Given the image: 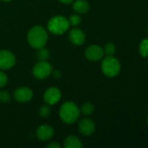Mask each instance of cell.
<instances>
[{"instance_id":"cell-1","label":"cell","mask_w":148,"mask_h":148,"mask_svg":"<svg viewBox=\"0 0 148 148\" xmlns=\"http://www.w3.org/2000/svg\"><path fill=\"white\" fill-rule=\"evenodd\" d=\"M27 41L30 46L39 49L46 44L48 41V32L43 26H34L27 34Z\"/></svg>"},{"instance_id":"cell-2","label":"cell","mask_w":148,"mask_h":148,"mask_svg":"<svg viewBox=\"0 0 148 148\" xmlns=\"http://www.w3.org/2000/svg\"><path fill=\"white\" fill-rule=\"evenodd\" d=\"M80 115L79 108L72 101L65 102L59 109V117L65 124L75 123Z\"/></svg>"},{"instance_id":"cell-3","label":"cell","mask_w":148,"mask_h":148,"mask_svg":"<svg viewBox=\"0 0 148 148\" xmlns=\"http://www.w3.org/2000/svg\"><path fill=\"white\" fill-rule=\"evenodd\" d=\"M70 28L69 21L64 16H55L51 17L47 24L48 30L54 35H62Z\"/></svg>"},{"instance_id":"cell-4","label":"cell","mask_w":148,"mask_h":148,"mask_svg":"<svg viewBox=\"0 0 148 148\" xmlns=\"http://www.w3.org/2000/svg\"><path fill=\"white\" fill-rule=\"evenodd\" d=\"M101 70L106 76L115 77L120 71V62L113 56H107L102 61Z\"/></svg>"},{"instance_id":"cell-5","label":"cell","mask_w":148,"mask_h":148,"mask_svg":"<svg viewBox=\"0 0 148 148\" xmlns=\"http://www.w3.org/2000/svg\"><path fill=\"white\" fill-rule=\"evenodd\" d=\"M52 72V66L46 61H39L32 69V75L38 80H44L50 76Z\"/></svg>"},{"instance_id":"cell-6","label":"cell","mask_w":148,"mask_h":148,"mask_svg":"<svg viewBox=\"0 0 148 148\" xmlns=\"http://www.w3.org/2000/svg\"><path fill=\"white\" fill-rule=\"evenodd\" d=\"M16 63L15 55L7 49L0 50V69L6 70L11 69Z\"/></svg>"},{"instance_id":"cell-7","label":"cell","mask_w":148,"mask_h":148,"mask_svg":"<svg viewBox=\"0 0 148 148\" xmlns=\"http://www.w3.org/2000/svg\"><path fill=\"white\" fill-rule=\"evenodd\" d=\"M62 93L60 89L56 87H51L47 88L44 94V101L49 106L57 104L60 101Z\"/></svg>"},{"instance_id":"cell-8","label":"cell","mask_w":148,"mask_h":148,"mask_svg":"<svg viewBox=\"0 0 148 148\" xmlns=\"http://www.w3.org/2000/svg\"><path fill=\"white\" fill-rule=\"evenodd\" d=\"M104 49L96 44L91 45L89 47L86 48L85 51V57L92 62H97L99 61L103 58L104 56Z\"/></svg>"},{"instance_id":"cell-9","label":"cell","mask_w":148,"mask_h":148,"mask_svg":"<svg viewBox=\"0 0 148 148\" xmlns=\"http://www.w3.org/2000/svg\"><path fill=\"white\" fill-rule=\"evenodd\" d=\"M32 97L33 92L31 88L27 87H20L14 91V98L17 102L24 103L30 101Z\"/></svg>"},{"instance_id":"cell-10","label":"cell","mask_w":148,"mask_h":148,"mask_svg":"<svg viewBox=\"0 0 148 148\" xmlns=\"http://www.w3.org/2000/svg\"><path fill=\"white\" fill-rule=\"evenodd\" d=\"M36 135L38 139L41 141L50 140L54 135V129L51 126L47 124L40 125L36 130Z\"/></svg>"},{"instance_id":"cell-11","label":"cell","mask_w":148,"mask_h":148,"mask_svg":"<svg viewBox=\"0 0 148 148\" xmlns=\"http://www.w3.org/2000/svg\"><path fill=\"white\" fill-rule=\"evenodd\" d=\"M79 130L81 134L90 136L95 131V123L90 118H84L79 123Z\"/></svg>"},{"instance_id":"cell-12","label":"cell","mask_w":148,"mask_h":148,"mask_svg":"<svg viewBox=\"0 0 148 148\" xmlns=\"http://www.w3.org/2000/svg\"><path fill=\"white\" fill-rule=\"evenodd\" d=\"M69 40L73 45L80 46L85 42V34L80 29L74 28L69 32Z\"/></svg>"},{"instance_id":"cell-13","label":"cell","mask_w":148,"mask_h":148,"mask_svg":"<svg viewBox=\"0 0 148 148\" xmlns=\"http://www.w3.org/2000/svg\"><path fill=\"white\" fill-rule=\"evenodd\" d=\"M89 3L86 0H75L72 2V8L78 14L86 13L89 10Z\"/></svg>"},{"instance_id":"cell-14","label":"cell","mask_w":148,"mask_h":148,"mask_svg":"<svg viewBox=\"0 0 148 148\" xmlns=\"http://www.w3.org/2000/svg\"><path fill=\"white\" fill-rule=\"evenodd\" d=\"M84 145L82 144L79 138L74 135H70L65 140V148H82Z\"/></svg>"},{"instance_id":"cell-15","label":"cell","mask_w":148,"mask_h":148,"mask_svg":"<svg viewBox=\"0 0 148 148\" xmlns=\"http://www.w3.org/2000/svg\"><path fill=\"white\" fill-rule=\"evenodd\" d=\"M80 113H82L85 115H91L94 112V107L92 103H84L81 108H79Z\"/></svg>"},{"instance_id":"cell-16","label":"cell","mask_w":148,"mask_h":148,"mask_svg":"<svg viewBox=\"0 0 148 148\" xmlns=\"http://www.w3.org/2000/svg\"><path fill=\"white\" fill-rule=\"evenodd\" d=\"M140 54L143 57L148 56V39H143L140 44Z\"/></svg>"},{"instance_id":"cell-17","label":"cell","mask_w":148,"mask_h":148,"mask_svg":"<svg viewBox=\"0 0 148 148\" xmlns=\"http://www.w3.org/2000/svg\"><path fill=\"white\" fill-rule=\"evenodd\" d=\"M103 49H104V53L106 54L107 56H113L116 52V47H115V45L113 42L106 43Z\"/></svg>"},{"instance_id":"cell-18","label":"cell","mask_w":148,"mask_h":148,"mask_svg":"<svg viewBox=\"0 0 148 148\" xmlns=\"http://www.w3.org/2000/svg\"><path fill=\"white\" fill-rule=\"evenodd\" d=\"M68 21H69V23L70 25H72V26H78L81 23V17L78 15V14H73L69 18H68Z\"/></svg>"},{"instance_id":"cell-19","label":"cell","mask_w":148,"mask_h":148,"mask_svg":"<svg viewBox=\"0 0 148 148\" xmlns=\"http://www.w3.org/2000/svg\"><path fill=\"white\" fill-rule=\"evenodd\" d=\"M49 56H50V53L48 49H44V47L39 49V51L38 53V58L39 59V61H46Z\"/></svg>"},{"instance_id":"cell-20","label":"cell","mask_w":148,"mask_h":148,"mask_svg":"<svg viewBox=\"0 0 148 148\" xmlns=\"http://www.w3.org/2000/svg\"><path fill=\"white\" fill-rule=\"evenodd\" d=\"M51 114V108L49 107V105H45V106H42L39 108V115L42 118H46Z\"/></svg>"},{"instance_id":"cell-21","label":"cell","mask_w":148,"mask_h":148,"mask_svg":"<svg viewBox=\"0 0 148 148\" xmlns=\"http://www.w3.org/2000/svg\"><path fill=\"white\" fill-rule=\"evenodd\" d=\"M10 100V94L5 90H1L0 91V101L6 103V102H9Z\"/></svg>"},{"instance_id":"cell-22","label":"cell","mask_w":148,"mask_h":148,"mask_svg":"<svg viewBox=\"0 0 148 148\" xmlns=\"http://www.w3.org/2000/svg\"><path fill=\"white\" fill-rule=\"evenodd\" d=\"M7 82H8V77L6 74L2 70H0V88H3L4 86H6Z\"/></svg>"},{"instance_id":"cell-23","label":"cell","mask_w":148,"mask_h":148,"mask_svg":"<svg viewBox=\"0 0 148 148\" xmlns=\"http://www.w3.org/2000/svg\"><path fill=\"white\" fill-rule=\"evenodd\" d=\"M48 148H60V145L58 142H51L47 145Z\"/></svg>"},{"instance_id":"cell-24","label":"cell","mask_w":148,"mask_h":148,"mask_svg":"<svg viewBox=\"0 0 148 148\" xmlns=\"http://www.w3.org/2000/svg\"><path fill=\"white\" fill-rule=\"evenodd\" d=\"M51 74L53 75V77H54L55 79H59V78H60V76H61V74H60V72H59L58 70L52 71V72H51Z\"/></svg>"},{"instance_id":"cell-25","label":"cell","mask_w":148,"mask_h":148,"mask_svg":"<svg viewBox=\"0 0 148 148\" xmlns=\"http://www.w3.org/2000/svg\"><path fill=\"white\" fill-rule=\"evenodd\" d=\"M59 2H61V3H65V4H68V3H72L74 0H58Z\"/></svg>"},{"instance_id":"cell-26","label":"cell","mask_w":148,"mask_h":148,"mask_svg":"<svg viewBox=\"0 0 148 148\" xmlns=\"http://www.w3.org/2000/svg\"><path fill=\"white\" fill-rule=\"evenodd\" d=\"M1 1H3V2H10V1H11V0H1Z\"/></svg>"},{"instance_id":"cell-27","label":"cell","mask_w":148,"mask_h":148,"mask_svg":"<svg viewBox=\"0 0 148 148\" xmlns=\"http://www.w3.org/2000/svg\"><path fill=\"white\" fill-rule=\"evenodd\" d=\"M147 124H148V118H147Z\"/></svg>"}]
</instances>
